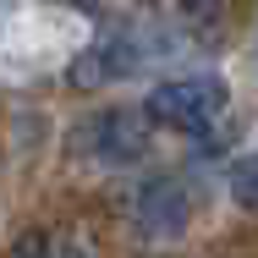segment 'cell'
Listing matches in <instances>:
<instances>
[{
  "label": "cell",
  "instance_id": "6da1fadb",
  "mask_svg": "<svg viewBox=\"0 0 258 258\" xmlns=\"http://www.w3.org/2000/svg\"><path fill=\"white\" fill-rule=\"evenodd\" d=\"M220 110H225V83L220 77H170L143 104V115L170 126V132H204V126H214Z\"/></svg>",
  "mask_w": 258,
  "mask_h": 258
},
{
  "label": "cell",
  "instance_id": "7a4b0ae2",
  "mask_svg": "<svg viewBox=\"0 0 258 258\" xmlns=\"http://www.w3.org/2000/svg\"><path fill=\"white\" fill-rule=\"evenodd\" d=\"M132 220H138L143 236L170 242V236L187 231V220H192V198H187V187H181L176 176H149V181L138 187V198H132Z\"/></svg>",
  "mask_w": 258,
  "mask_h": 258
},
{
  "label": "cell",
  "instance_id": "3957f363",
  "mask_svg": "<svg viewBox=\"0 0 258 258\" xmlns=\"http://www.w3.org/2000/svg\"><path fill=\"white\" fill-rule=\"evenodd\" d=\"M83 132H88V149L99 159H110V165H132V159L143 154V143H149L138 110H99Z\"/></svg>",
  "mask_w": 258,
  "mask_h": 258
},
{
  "label": "cell",
  "instance_id": "277c9868",
  "mask_svg": "<svg viewBox=\"0 0 258 258\" xmlns=\"http://www.w3.org/2000/svg\"><path fill=\"white\" fill-rule=\"evenodd\" d=\"M11 258H94V247L77 231H28Z\"/></svg>",
  "mask_w": 258,
  "mask_h": 258
},
{
  "label": "cell",
  "instance_id": "5b68a950",
  "mask_svg": "<svg viewBox=\"0 0 258 258\" xmlns=\"http://www.w3.org/2000/svg\"><path fill=\"white\" fill-rule=\"evenodd\" d=\"M231 192H236V204L258 209V154H253V159H242V165L231 170Z\"/></svg>",
  "mask_w": 258,
  "mask_h": 258
},
{
  "label": "cell",
  "instance_id": "8992f818",
  "mask_svg": "<svg viewBox=\"0 0 258 258\" xmlns=\"http://www.w3.org/2000/svg\"><path fill=\"white\" fill-rule=\"evenodd\" d=\"M165 6H176V11H209V6H220V0H165Z\"/></svg>",
  "mask_w": 258,
  "mask_h": 258
},
{
  "label": "cell",
  "instance_id": "52a82bcc",
  "mask_svg": "<svg viewBox=\"0 0 258 258\" xmlns=\"http://www.w3.org/2000/svg\"><path fill=\"white\" fill-rule=\"evenodd\" d=\"M66 6H77V11H94V6H99V0H66Z\"/></svg>",
  "mask_w": 258,
  "mask_h": 258
}]
</instances>
